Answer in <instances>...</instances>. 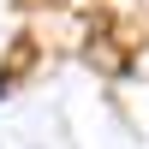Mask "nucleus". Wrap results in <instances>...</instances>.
<instances>
[{"mask_svg": "<svg viewBox=\"0 0 149 149\" xmlns=\"http://www.w3.org/2000/svg\"><path fill=\"white\" fill-rule=\"evenodd\" d=\"M30 60H36V42H30V36H18L12 54H6V66H0V90H18V78L30 72Z\"/></svg>", "mask_w": 149, "mask_h": 149, "instance_id": "nucleus-1", "label": "nucleus"}]
</instances>
